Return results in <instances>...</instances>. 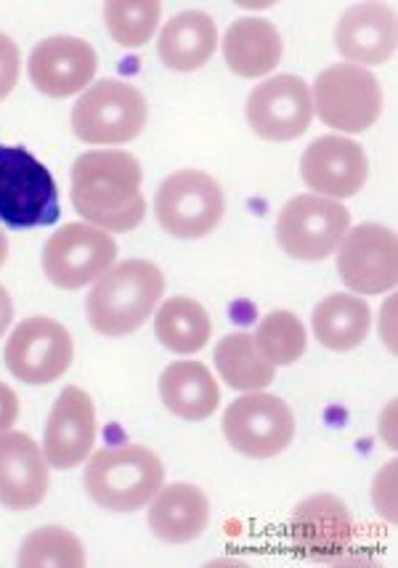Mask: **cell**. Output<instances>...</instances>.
I'll return each instance as SVG.
<instances>
[{
    "label": "cell",
    "mask_w": 398,
    "mask_h": 568,
    "mask_svg": "<svg viewBox=\"0 0 398 568\" xmlns=\"http://www.w3.org/2000/svg\"><path fill=\"white\" fill-rule=\"evenodd\" d=\"M139 160L120 149L80 154L72 165V205L106 234L133 232L146 215Z\"/></svg>",
    "instance_id": "cell-1"
},
{
    "label": "cell",
    "mask_w": 398,
    "mask_h": 568,
    "mask_svg": "<svg viewBox=\"0 0 398 568\" xmlns=\"http://www.w3.org/2000/svg\"><path fill=\"white\" fill-rule=\"evenodd\" d=\"M162 293H165V276L152 261L114 263L110 272L99 276L88 295V324L106 337L136 333L157 308Z\"/></svg>",
    "instance_id": "cell-2"
},
{
    "label": "cell",
    "mask_w": 398,
    "mask_h": 568,
    "mask_svg": "<svg viewBox=\"0 0 398 568\" xmlns=\"http://www.w3.org/2000/svg\"><path fill=\"white\" fill-rule=\"evenodd\" d=\"M165 484V465L139 444L104 446L88 459L83 486L88 497L112 513H136Z\"/></svg>",
    "instance_id": "cell-3"
},
{
    "label": "cell",
    "mask_w": 398,
    "mask_h": 568,
    "mask_svg": "<svg viewBox=\"0 0 398 568\" xmlns=\"http://www.w3.org/2000/svg\"><path fill=\"white\" fill-rule=\"evenodd\" d=\"M62 215L49 168L22 146H0V223L9 229L51 226Z\"/></svg>",
    "instance_id": "cell-4"
},
{
    "label": "cell",
    "mask_w": 398,
    "mask_h": 568,
    "mask_svg": "<svg viewBox=\"0 0 398 568\" xmlns=\"http://www.w3.org/2000/svg\"><path fill=\"white\" fill-rule=\"evenodd\" d=\"M150 104L136 85L99 80L85 88L72 110V131L85 144H127L144 133Z\"/></svg>",
    "instance_id": "cell-5"
},
{
    "label": "cell",
    "mask_w": 398,
    "mask_h": 568,
    "mask_svg": "<svg viewBox=\"0 0 398 568\" xmlns=\"http://www.w3.org/2000/svg\"><path fill=\"white\" fill-rule=\"evenodd\" d=\"M226 200L211 173L175 171L154 194V215L175 240H202L224 219Z\"/></svg>",
    "instance_id": "cell-6"
},
{
    "label": "cell",
    "mask_w": 398,
    "mask_h": 568,
    "mask_svg": "<svg viewBox=\"0 0 398 568\" xmlns=\"http://www.w3.org/2000/svg\"><path fill=\"white\" fill-rule=\"evenodd\" d=\"M350 229V213L337 200L319 194H298L276 219V242L289 258L319 263L335 253Z\"/></svg>",
    "instance_id": "cell-7"
},
{
    "label": "cell",
    "mask_w": 398,
    "mask_h": 568,
    "mask_svg": "<svg viewBox=\"0 0 398 568\" xmlns=\"http://www.w3.org/2000/svg\"><path fill=\"white\" fill-rule=\"evenodd\" d=\"M312 99L322 123L340 133L367 131L382 114V88L377 78L364 67L348 62L319 72Z\"/></svg>",
    "instance_id": "cell-8"
},
{
    "label": "cell",
    "mask_w": 398,
    "mask_h": 568,
    "mask_svg": "<svg viewBox=\"0 0 398 568\" xmlns=\"http://www.w3.org/2000/svg\"><path fill=\"white\" fill-rule=\"evenodd\" d=\"M226 442L249 459L282 455L295 438L293 409L274 394H253L237 398L224 412Z\"/></svg>",
    "instance_id": "cell-9"
},
{
    "label": "cell",
    "mask_w": 398,
    "mask_h": 568,
    "mask_svg": "<svg viewBox=\"0 0 398 568\" xmlns=\"http://www.w3.org/2000/svg\"><path fill=\"white\" fill-rule=\"evenodd\" d=\"M118 242L91 223H64L43 247V272L59 290H80L110 272Z\"/></svg>",
    "instance_id": "cell-10"
},
{
    "label": "cell",
    "mask_w": 398,
    "mask_h": 568,
    "mask_svg": "<svg viewBox=\"0 0 398 568\" xmlns=\"http://www.w3.org/2000/svg\"><path fill=\"white\" fill-rule=\"evenodd\" d=\"M75 346L64 324L49 316L19 322L6 343V367L27 385H49L70 369Z\"/></svg>",
    "instance_id": "cell-11"
},
{
    "label": "cell",
    "mask_w": 398,
    "mask_h": 568,
    "mask_svg": "<svg viewBox=\"0 0 398 568\" xmlns=\"http://www.w3.org/2000/svg\"><path fill=\"white\" fill-rule=\"evenodd\" d=\"M337 274L359 295H382L398 282L396 234L382 223H359L337 245Z\"/></svg>",
    "instance_id": "cell-12"
},
{
    "label": "cell",
    "mask_w": 398,
    "mask_h": 568,
    "mask_svg": "<svg viewBox=\"0 0 398 568\" xmlns=\"http://www.w3.org/2000/svg\"><path fill=\"white\" fill-rule=\"evenodd\" d=\"M314 120V99L306 80L295 74H276L249 93L247 123L263 141L285 144L308 131Z\"/></svg>",
    "instance_id": "cell-13"
},
{
    "label": "cell",
    "mask_w": 398,
    "mask_h": 568,
    "mask_svg": "<svg viewBox=\"0 0 398 568\" xmlns=\"http://www.w3.org/2000/svg\"><path fill=\"white\" fill-rule=\"evenodd\" d=\"M367 152L354 139L319 136L303 152L300 179L319 197L337 202L354 197L367 184Z\"/></svg>",
    "instance_id": "cell-14"
},
{
    "label": "cell",
    "mask_w": 398,
    "mask_h": 568,
    "mask_svg": "<svg viewBox=\"0 0 398 568\" xmlns=\"http://www.w3.org/2000/svg\"><path fill=\"white\" fill-rule=\"evenodd\" d=\"M289 539L300 558L314 564H329L340 558L354 539V516L335 495L306 497L293 510Z\"/></svg>",
    "instance_id": "cell-15"
},
{
    "label": "cell",
    "mask_w": 398,
    "mask_h": 568,
    "mask_svg": "<svg viewBox=\"0 0 398 568\" xmlns=\"http://www.w3.org/2000/svg\"><path fill=\"white\" fill-rule=\"evenodd\" d=\"M96 67L99 59L91 43L75 36H53L32 49L27 72L43 97L67 99L91 85Z\"/></svg>",
    "instance_id": "cell-16"
},
{
    "label": "cell",
    "mask_w": 398,
    "mask_h": 568,
    "mask_svg": "<svg viewBox=\"0 0 398 568\" xmlns=\"http://www.w3.org/2000/svg\"><path fill=\"white\" fill-rule=\"evenodd\" d=\"M96 442V409L93 398L78 385H67L53 402L49 423H45L43 455L51 468L72 470L85 457H91Z\"/></svg>",
    "instance_id": "cell-17"
},
{
    "label": "cell",
    "mask_w": 398,
    "mask_h": 568,
    "mask_svg": "<svg viewBox=\"0 0 398 568\" xmlns=\"http://www.w3.org/2000/svg\"><path fill=\"white\" fill-rule=\"evenodd\" d=\"M49 459L27 433H0V505L32 510L49 495Z\"/></svg>",
    "instance_id": "cell-18"
},
{
    "label": "cell",
    "mask_w": 398,
    "mask_h": 568,
    "mask_svg": "<svg viewBox=\"0 0 398 568\" xmlns=\"http://www.w3.org/2000/svg\"><path fill=\"white\" fill-rule=\"evenodd\" d=\"M335 45L348 64H386L396 53V11L382 3L348 6L335 30Z\"/></svg>",
    "instance_id": "cell-19"
},
{
    "label": "cell",
    "mask_w": 398,
    "mask_h": 568,
    "mask_svg": "<svg viewBox=\"0 0 398 568\" xmlns=\"http://www.w3.org/2000/svg\"><path fill=\"white\" fill-rule=\"evenodd\" d=\"M150 531L167 545H188L211 524V499L194 484H171L150 505Z\"/></svg>",
    "instance_id": "cell-20"
},
{
    "label": "cell",
    "mask_w": 398,
    "mask_h": 568,
    "mask_svg": "<svg viewBox=\"0 0 398 568\" xmlns=\"http://www.w3.org/2000/svg\"><path fill=\"white\" fill-rule=\"evenodd\" d=\"M218 27L205 11H181L162 27L157 51L171 72H197L213 59Z\"/></svg>",
    "instance_id": "cell-21"
},
{
    "label": "cell",
    "mask_w": 398,
    "mask_h": 568,
    "mask_svg": "<svg viewBox=\"0 0 398 568\" xmlns=\"http://www.w3.org/2000/svg\"><path fill=\"white\" fill-rule=\"evenodd\" d=\"M285 43L279 30L266 19H237L224 36V59L239 78H263L282 62Z\"/></svg>",
    "instance_id": "cell-22"
},
{
    "label": "cell",
    "mask_w": 398,
    "mask_h": 568,
    "mask_svg": "<svg viewBox=\"0 0 398 568\" xmlns=\"http://www.w3.org/2000/svg\"><path fill=\"white\" fill-rule=\"evenodd\" d=\"M160 398L175 417L200 423L218 409L221 390L202 362H175L160 375Z\"/></svg>",
    "instance_id": "cell-23"
},
{
    "label": "cell",
    "mask_w": 398,
    "mask_h": 568,
    "mask_svg": "<svg viewBox=\"0 0 398 568\" xmlns=\"http://www.w3.org/2000/svg\"><path fill=\"white\" fill-rule=\"evenodd\" d=\"M373 311L356 295L335 293L327 295L314 308L312 327L316 341L329 351H354L359 348L369 335Z\"/></svg>",
    "instance_id": "cell-24"
},
{
    "label": "cell",
    "mask_w": 398,
    "mask_h": 568,
    "mask_svg": "<svg viewBox=\"0 0 398 568\" xmlns=\"http://www.w3.org/2000/svg\"><path fill=\"white\" fill-rule=\"evenodd\" d=\"M157 341L173 354H197L211 343L213 322L205 306L192 297H167L154 316Z\"/></svg>",
    "instance_id": "cell-25"
},
{
    "label": "cell",
    "mask_w": 398,
    "mask_h": 568,
    "mask_svg": "<svg viewBox=\"0 0 398 568\" xmlns=\"http://www.w3.org/2000/svg\"><path fill=\"white\" fill-rule=\"evenodd\" d=\"M215 369L234 390H263L276 375L249 333H232L215 346Z\"/></svg>",
    "instance_id": "cell-26"
},
{
    "label": "cell",
    "mask_w": 398,
    "mask_h": 568,
    "mask_svg": "<svg viewBox=\"0 0 398 568\" xmlns=\"http://www.w3.org/2000/svg\"><path fill=\"white\" fill-rule=\"evenodd\" d=\"M88 564L85 547L64 526H40L27 534L19 547V568H83Z\"/></svg>",
    "instance_id": "cell-27"
},
{
    "label": "cell",
    "mask_w": 398,
    "mask_h": 568,
    "mask_svg": "<svg viewBox=\"0 0 398 568\" xmlns=\"http://www.w3.org/2000/svg\"><path fill=\"white\" fill-rule=\"evenodd\" d=\"M255 346H258L261 356L266 358L272 367H289L306 354V327L293 311H272L258 324L253 335Z\"/></svg>",
    "instance_id": "cell-28"
},
{
    "label": "cell",
    "mask_w": 398,
    "mask_h": 568,
    "mask_svg": "<svg viewBox=\"0 0 398 568\" xmlns=\"http://www.w3.org/2000/svg\"><path fill=\"white\" fill-rule=\"evenodd\" d=\"M162 17L157 0H112L104 6V22L114 43L123 49H141L150 43Z\"/></svg>",
    "instance_id": "cell-29"
},
{
    "label": "cell",
    "mask_w": 398,
    "mask_h": 568,
    "mask_svg": "<svg viewBox=\"0 0 398 568\" xmlns=\"http://www.w3.org/2000/svg\"><path fill=\"white\" fill-rule=\"evenodd\" d=\"M375 507L388 524H396V463H388L386 468L377 473L373 484Z\"/></svg>",
    "instance_id": "cell-30"
},
{
    "label": "cell",
    "mask_w": 398,
    "mask_h": 568,
    "mask_svg": "<svg viewBox=\"0 0 398 568\" xmlns=\"http://www.w3.org/2000/svg\"><path fill=\"white\" fill-rule=\"evenodd\" d=\"M19 72H22V57H19L17 43L0 32V101L17 88Z\"/></svg>",
    "instance_id": "cell-31"
},
{
    "label": "cell",
    "mask_w": 398,
    "mask_h": 568,
    "mask_svg": "<svg viewBox=\"0 0 398 568\" xmlns=\"http://www.w3.org/2000/svg\"><path fill=\"white\" fill-rule=\"evenodd\" d=\"M19 417V398L6 383H0V433L11 430Z\"/></svg>",
    "instance_id": "cell-32"
},
{
    "label": "cell",
    "mask_w": 398,
    "mask_h": 568,
    "mask_svg": "<svg viewBox=\"0 0 398 568\" xmlns=\"http://www.w3.org/2000/svg\"><path fill=\"white\" fill-rule=\"evenodd\" d=\"M394 308H396V297H390L386 303V311L380 314V335H386V343H388V351H396V337H394Z\"/></svg>",
    "instance_id": "cell-33"
},
{
    "label": "cell",
    "mask_w": 398,
    "mask_h": 568,
    "mask_svg": "<svg viewBox=\"0 0 398 568\" xmlns=\"http://www.w3.org/2000/svg\"><path fill=\"white\" fill-rule=\"evenodd\" d=\"M394 420H396V402H390L388 409H386V420H380V436L386 438L390 449H396V425H394Z\"/></svg>",
    "instance_id": "cell-34"
},
{
    "label": "cell",
    "mask_w": 398,
    "mask_h": 568,
    "mask_svg": "<svg viewBox=\"0 0 398 568\" xmlns=\"http://www.w3.org/2000/svg\"><path fill=\"white\" fill-rule=\"evenodd\" d=\"M11 320H13L11 295L6 293V287H3V284H0V335H3L6 329L11 327Z\"/></svg>",
    "instance_id": "cell-35"
},
{
    "label": "cell",
    "mask_w": 398,
    "mask_h": 568,
    "mask_svg": "<svg viewBox=\"0 0 398 568\" xmlns=\"http://www.w3.org/2000/svg\"><path fill=\"white\" fill-rule=\"evenodd\" d=\"M6 258H9V240H6L3 229H0V266H3Z\"/></svg>",
    "instance_id": "cell-36"
}]
</instances>
